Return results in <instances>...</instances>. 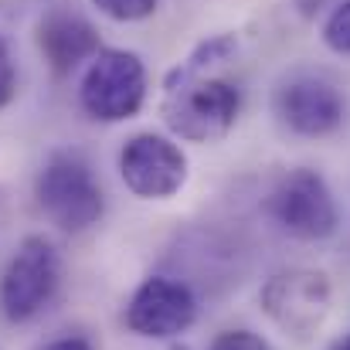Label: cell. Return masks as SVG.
I'll list each match as a JSON object with an SVG mask.
<instances>
[{
    "label": "cell",
    "mask_w": 350,
    "mask_h": 350,
    "mask_svg": "<svg viewBox=\"0 0 350 350\" xmlns=\"http://www.w3.org/2000/svg\"><path fill=\"white\" fill-rule=\"evenodd\" d=\"M238 51L234 34H215L201 41L163 79V122L187 143L225 139L241 113V89L221 79L218 68Z\"/></svg>",
    "instance_id": "6da1fadb"
},
{
    "label": "cell",
    "mask_w": 350,
    "mask_h": 350,
    "mask_svg": "<svg viewBox=\"0 0 350 350\" xmlns=\"http://www.w3.org/2000/svg\"><path fill=\"white\" fill-rule=\"evenodd\" d=\"M34 198L41 215L68 234L89 232L106 215V194L96 180L89 160L79 150H55L34 180Z\"/></svg>",
    "instance_id": "7a4b0ae2"
},
{
    "label": "cell",
    "mask_w": 350,
    "mask_h": 350,
    "mask_svg": "<svg viewBox=\"0 0 350 350\" xmlns=\"http://www.w3.org/2000/svg\"><path fill=\"white\" fill-rule=\"evenodd\" d=\"M62 286V255L44 234H27L0 275V313L7 323L41 317Z\"/></svg>",
    "instance_id": "3957f363"
},
{
    "label": "cell",
    "mask_w": 350,
    "mask_h": 350,
    "mask_svg": "<svg viewBox=\"0 0 350 350\" xmlns=\"http://www.w3.org/2000/svg\"><path fill=\"white\" fill-rule=\"evenodd\" d=\"M146 103V65L136 51L99 48L79 82V106L96 122L133 119Z\"/></svg>",
    "instance_id": "277c9868"
},
{
    "label": "cell",
    "mask_w": 350,
    "mask_h": 350,
    "mask_svg": "<svg viewBox=\"0 0 350 350\" xmlns=\"http://www.w3.org/2000/svg\"><path fill=\"white\" fill-rule=\"evenodd\" d=\"M265 215L296 241H327L340 228V208L323 180L310 167H296L275 180L265 198Z\"/></svg>",
    "instance_id": "5b68a950"
},
{
    "label": "cell",
    "mask_w": 350,
    "mask_h": 350,
    "mask_svg": "<svg viewBox=\"0 0 350 350\" xmlns=\"http://www.w3.org/2000/svg\"><path fill=\"white\" fill-rule=\"evenodd\" d=\"M330 303H334V289H330L327 272L306 269V265L279 269L258 289L262 313L282 334H289L296 340H310L327 323Z\"/></svg>",
    "instance_id": "8992f818"
},
{
    "label": "cell",
    "mask_w": 350,
    "mask_h": 350,
    "mask_svg": "<svg viewBox=\"0 0 350 350\" xmlns=\"http://www.w3.org/2000/svg\"><path fill=\"white\" fill-rule=\"evenodd\" d=\"M119 177L139 201H167L187 184V153L163 133H136L119 150Z\"/></svg>",
    "instance_id": "52a82bcc"
},
{
    "label": "cell",
    "mask_w": 350,
    "mask_h": 350,
    "mask_svg": "<svg viewBox=\"0 0 350 350\" xmlns=\"http://www.w3.org/2000/svg\"><path fill=\"white\" fill-rule=\"evenodd\" d=\"M198 320V296L187 282L174 275H146L122 313V323L146 340H170L194 327Z\"/></svg>",
    "instance_id": "ba28073f"
},
{
    "label": "cell",
    "mask_w": 350,
    "mask_h": 350,
    "mask_svg": "<svg viewBox=\"0 0 350 350\" xmlns=\"http://www.w3.org/2000/svg\"><path fill=\"white\" fill-rule=\"evenodd\" d=\"M275 116L303 139H323L344 126L347 103L330 79L299 72L275 89Z\"/></svg>",
    "instance_id": "9c48e42d"
},
{
    "label": "cell",
    "mask_w": 350,
    "mask_h": 350,
    "mask_svg": "<svg viewBox=\"0 0 350 350\" xmlns=\"http://www.w3.org/2000/svg\"><path fill=\"white\" fill-rule=\"evenodd\" d=\"M38 48L55 75H68L99 55V31L75 10H51L38 24Z\"/></svg>",
    "instance_id": "30bf717a"
},
{
    "label": "cell",
    "mask_w": 350,
    "mask_h": 350,
    "mask_svg": "<svg viewBox=\"0 0 350 350\" xmlns=\"http://www.w3.org/2000/svg\"><path fill=\"white\" fill-rule=\"evenodd\" d=\"M323 41H327L330 51L350 55V0L337 3L330 10V17L323 21Z\"/></svg>",
    "instance_id": "8fae6325"
},
{
    "label": "cell",
    "mask_w": 350,
    "mask_h": 350,
    "mask_svg": "<svg viewBox=\"0 0 350 350\" xmlns=\"http://www.w3.org/2000/svg\"><path fill=\"white\" fill-rule=\"evenodd\" d=\"M92 7H96L99 14H106L109 21L129 24V21L150 17V14L160 7V0H92Z\"/></svg>",
    "instance_id": "7c38bea8"
},
{
    "label": "cell",
    "mask_w": 350,
    "mask_h": 350,
    "mask_svg": "<svg viewBox=\"0 0 350 350\" xmlns=\"http://www.w3.org/2000/svg\"><path fill=\"white\" fill-rule=\"evenodd\" d=\"M14 96H17V62H14L10 41L0 34V109L10 106Z\"/></svg>",
    "instance_id": "4fadbf2b"
},
{
    "label": "cell",
    "mask_w": 350,
    "mask_h": 350,
    "mask_svg": "<svg viewBox=\"0 0 350 350\" xmlns=\"http://www.w3.org/2000/svg\"><path fill=\"white\" fill-rule=\"evenodd\" d=\"M208 350H272V344L252 330H225L211 340Z\"/></svg>",
    "instance_id": "5bb4252c"
},
{
    "label": "cell",
    "mask_w": 350,
    "mask_h": 350,
    "mask_svg": "<svg viewBox=\"0 0 350 350\" xmlns=\"http://www.w3.org/2000/svg\"><path fill=\"white\" fill-rule=\"evenodd\" d=\"M41 350H92V340H89V337H82V334H65V337H58V340L44 344Z\"/></svg>",
    "instance_id": "9a60e30c"
},
{
    "label": "cell",
    "mask_w": 350,
    "mask_h": 350,
    "mask_svg": "<svg viewBox=\"0 0 350 350\" xmlns=\"http://www.w3.org/2000/svg\"><path fill=\"white\" fill-rule=\"evenodd\" d=\"M330 350H350V334H344L340 340H334V344H330Z\"/></svg>",
    "instance_id": "2e32d148"
}]
</instances>
